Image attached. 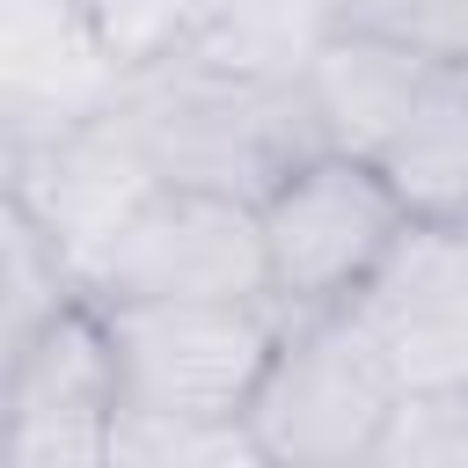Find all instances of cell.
<instances>
[{
	"label": "cell",
	"mask_w": 468,
	"mask_h": 468,
	"mask_svg": "<svg viewBox=\"0 0 468 468\" xmlns=\"http://www.w3.org/2000/svg\"><path fill=\"white\" fill-rule=\"evenodd\" d=\"M88 300H197V292H271L263 219L249 197L154 183L80 271Z\"/></svg>",
	"instance_id": "cell-5"
},
{
	"label": "cell",
	"mask_w": 468,
	"mask_h": 468,
	"mask_svg": "<svg viewBox=\"0 0 468 468\" xmlns=\"http://www.w3.org/2000/svg\"><path fill=\"white\" fill-rule=\"evenodd\" d=\"M110 124L161 183L227 190L249 205L278 176H292L307 154L329 146L300 73H256V66H227V58H190V66L146 73L110 110Z\"/></svg>",
	"instance_id": "cell-1"
},
{
	"label": "cell",
	"mask_w": 468,
	"mask_h": 468,
	"mask_svg": "<svg viewBox=\"0 0 468 468\" xmlns=\"http://www.w3.org/2000/svg\"><path fill=\"white\" fill-rule=\"evenodd\" d=\"M373 461L380 468H468V380L402 388Z\"/></svg>",
	"instance_id": "cell-12"
},
{
	"label": "cell",
	"mask_w": 468,
	"mask_h": 468,
	"mask_svg": "<svg viewBox=\"0 0 468 468\" xmlns=\"http://www.w3.org/2000/svg\"><path fill=\"white\" fill-rule=\"evenodd\" d=\"M439 51L395 37V29H373V22H336L314 37V51L300 58V80L314 95V117L329 132V146H358L380 161V146L395 139V124L410 117L424 73H431Z\"/></svg>",
	"instance_id": "cell-8"
},
{
	"label": "cell",
	"mask_w": 468,
	"mask_h": 468,
	"mask_svg": "<svg viewBox=\"0 0 468 468\" xmlns=\"http://www.w3.org/2000/svg\"><path fill=\"white\" fill-rule=\"evenodd\" d=\"M344 22H373L439 58H468V0H344Z\"/></svg>",
	"instance_id": "cell-13"
},
{
	"label": "cell",
	"mask_w": 468,
	"mask_h": 468,
	"mask_svg": "<svg viewBox=\"0 0 468 468\" xmlns=\"http://www.w3.org/2000/svg\"><path fill=\"white\" fill-rule=\"evenodd\" d=\"M256 219H263L271 300H285L300 314V307L358 300L373 285V271L395 256V241L410 234L417 212L373 154L322 146L256 197Z\"/></svg>",
	"instance_id": "cell-4"
},
{
	"label": "cell",
	"mask_w": 468,
	"mask_h": 468,
	"mask_svg": "<svg viewBox=\"0 0 468 468\" xmlns=\"http://www.w3.org/2000/svg\"><path fill=\"white\" fill-rule=\"evenodd\" d=\"M80 292L88 285H80L73 256L58 249V234L7 190V205H0V358L15 344H29L51 314H66Z\"/></svg>",
	"instance_id": "cell-10"
},
{
	"label": "cell",
	"mask_w": 468,
	"mask_h": 468,
	"mask_svg": "<svg viewBox=\"0 0 468 468\" xmlns=\"http://www.w3.org/2000/svg\"><path fill=\"white\" fill-rule=\"evenodd\" d=\"M402 388L468 380V219H410L395 256L358 292Z\"/></svg>",
	"instance_id": "cell-7"
},
{
	"label": "cell",
	"mask_w": 468,
	"mask_h": 468,
	"mask_svg": "<svg viewBox=\"0 0 468 468\" xmlns=\"http://www.w3.org/2000/svg\"><path fill=\"white\" fill-rule=\"evenodd\" d=\"M402 402V373L358 300L300 307L256 380L249 431L263 468H351L380 453V431Z\"/></svg>",
	"instance_id": "cell-2"
},
{
	"label": "cell",
	"mask_w": 468,
	"mask_h": 468,
	"mask_svg": "<svg viewBox=\"0 0 468 468\" xmlns=\"http://www.w3.org/2000/svg\"><path fill=\"white\" fill-rule=\"evenodd\" d=\"M110 468H263L249 417H168V410H117Z\"/></svg>",
	"instance_id": "cell-11"
},
{
	"label": "cell",
	"mask_w": 468,
	"mask_h": 468,
	"mask_svg": "<svg viewBox=\"0 0 468 468\" xmlns=\"http://www.w3.org/2000/svg\"><path fill=\"white\" fill-rule=\"evenodd\" d=\"M117 351L102 307L80 292L29 344L0 358V461L7 468H110Z\"/></svg>",
	"instance_id": "cell-6"
},
{
	"label": "cell",
	"mask_w": 468,
	"mask_h": 468,
	"mask_svg": "<svg viewBox=\"0 0 468 468\" xmlns=\"http://www.w3.org/2000/svg\"><path fill=\"white\" fill-rule=\"evenodd\" d=\"M117 351V410L168 417H249L256 380L292 322L271 292H197V300H95Z\"/></svg>",
	"instance_id": "cell-3"
},
{
	"label": "cell",
	"mask_w": 468,
	"mask_h": 468,
	"mask_svg": "<svg viewBox=\"0 0 468 468\" xmlns=\"http://www.w3.org/2000/svg\"><path fill=\"white\" fill-rule=\"evenodd\" d=\"M380 168L417 219H468V58H431L410 117L380 146Z\"/></svg>",
	"instance_id": "cell-9"
}]
</instances>
